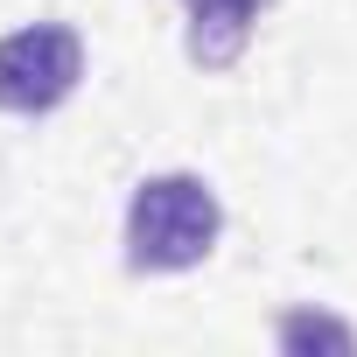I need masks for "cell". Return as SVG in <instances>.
I'll use <instances>...</instances> for the list:
<instances>
[{
  "mask_svg": "<svg viewBox=\"0 0 357 357\" xmlns=\"http://www.w3.org/2000/svg\"><path fill=\"white\" fill-rule=\"evenodd\" d=\"M225 211L204 175H147L126 204V259L140 273H190L211 259Z\"/></svg>",
  "mask_w": 357,
  "mask_h": 357,
  "instance_id": "cell-1",
  "label": "cell"
},
{
  "mask_svg": "<svg viewBox=\"0 0 357 357\" xmlns=\"http://www.w3.org/2000/svg\"><path fill=\"white\" fill-rule=\"evenodd\" d=\"M84 77V43L63 22L0 36V112H56Z\"/></svg>",
  "mask_w": 357,
  "mask_h": 357,
  "instance_id": "cell-2",
  "label": "cell"
},
{
  "mask_svg": "<svg viewBox=\"0 0 357 357\" xmlns=\"http://www.w3.org/2000/svg\"><path fill=\"white\" fill-rule=\"evenodd\" d=\"M280 343H287V350H308V343L350 350V343H357V329H343V322H329V315H287V322H280Z\"/></svg>",
  "mask_w": 357,
  "mask_h": 357,
  "instance_id": "cell-3",
  "label": "cell"
}]
</instances>
